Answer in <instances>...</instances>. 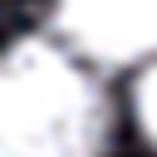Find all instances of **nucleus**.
<instances>
[{
	"mask_svg": "<svg viewBox=\"0 0 157 157\" xmlns=\"http://www.w3.org/2000/svg\"><path fill=\"white\" fill-rule=\"evenodd\" d=\"M103 142L108 103L69 49L20 39L0 54V157H103Z\"/></svg>",
	"mask_w": 157,
	"mask_h": 157,
	"instance_id": "obj_1",
	"label": "nucleus"
},
{
	"mask_svg": "<svg viewBox=\"0 0 157 157\" xmlns=\"http://www.w3.org/2000/svg\"><path fill=\"white\" fill-rule=\"evenodd\" d=\"M54 20L93 64H132L157 49V0H54Z\"/></svg>",
	"mask_w": 157,
	"mask_h": 157,
	"instance_id": "obj_2",
	"label": "nucleus"
},
{
	"mask_svg": "<svg viewBox=\"0 0 157 157\" xmlns=\"http://www.w3.org/2000/svg\"><path fill=\"white\" fill-rule=\"evenodd\" d=\"M137 118H142V128H147V137L157 142V64L142 74V83H137Z\"/></svg>",
	"mask_w": 157,
	"mask_h": 157,
	"instance_id": "obj_3",
	"label": "nucleus"
}]
</instances>
